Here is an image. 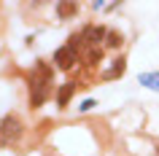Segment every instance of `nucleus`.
<instances>
[{
	"label": "nucleus",
	"instance_id": "7ed1b4c3",
	"mask_svg": "<svg viewBox=\"0 0 159 156\" xmlns=\"http://www.w3.org/2000/svg\"><path fill=\"white\" fill-rule=\"evenodd\" d=\"M105 35H108V27H102V25H86L81 30V38H84V43L89 49H102Z\"/></svg>",
	"mask_w": 159,
	"mask_h": 156
},
{
	"label": "nucleus",
	"instance_id": "1a4fd4ad",
	"mask_svg": "<svg viewBox=\"0 0 159 156\" xmlns=\"http://www.w3.org/2000/svg\"><path fill=\"white\" fill-rule=\"evenodd\" d=\"M121 43H124V38H121V33H116V30H108V35H105V49H121Z\"/></svg>",
	"mask_w": 159,
	"mask_h": 156
},
{
	"label": "nucleus",
	"instance_id": "f257e3e1",
	"mask_svg": "<svg viewBox=\"0 0 159 156\" xmlns=\"http://www.w3.org/2000/svg\"><path fill=\"white\" fill-rule=\"evenodd\" d=\"M22 135H25V124H22L19 116L8 113V116L0 118V148H8L14 143H19Z\"/></svg>",
	"mask_w": 159,
	"mask_h": 156
},
{
	"label": "nucleus",
	"instance_id": "f8f14e48",
	"mask_svg": "<svg viewBox=\"0 0 159 156\" xmlns=\"http://www.w3.org/2000/svg\"><path fill=\"white\" fill-rule=\"evenodd\" d=\"M94 105H97L94 100H84V102H81V110H84V113H86V110H92Z\"/></svg>",
	"mask_w": 159,
	"mask_h": 156
},
{
	"label": "nucleus",
	"instance_id": "39448f33",
	"mask_svg": "<svg viewBox=\"0 0 159 156\" xmlns=\"http://www.w3.org/2000/svg\"><path fill=\"white\" fill-rule=\"evenodd\" d=\"M75 16H78V3H73V0H59L57 3V19L67 22V19H75Z\"/></svg>",
	"mask_w": 159,
	"mask_h": 156
},
{
	"label": "nucleus",
	"instance_id": "20e7f679",
	"mask_svg": "<svg viewBox=\"0 0 159 156\" xmlns=\"http://www.w3.org/2000/svg\"><path fill=\"white\" fill-rule=\"evenodd\" d=\"M75 62H78V51H73L70 46H59V49L54 51V67H57V70H62V73L73 70Z\"/></svg>",
	"mask_w": 159,
	"mask_h": 156
},
{
	"label": "nucleus",
	"instance_id": "9b49d317",
	"mask_svg": "<svg viewBox=\"0 0 159 156\" xmlns=\"http://www.w3.org/2000/svg\"><path fill=\"white\" fill-rule=\"evenodd\" d=\"M65 46H70L73 51H81V49L86 46V43H84V38H81V33H73L70 38H67V43H65Z\"/></svg>",
	"mask_w": 159,
	"mask_h": 156
},
{
	"label": "nucleus",
	"instance_id": "0eeeda50",
	"mask_svg": "<svg viewBox=\"0 0 159 156\" xmlns=\"http://www.w3.org/2000/svg\"><path fill=\"white\" fill-rule=\"evenodd\" d=\"M124 70H127V59L124 57H116L113 62H111V67L102 73V81H113V78H121L124 75Z\"/></svg>",
	"mask_w": 159,
	"mask_h": 156
},
{
	"label": "nucleus",
	"instance_id": "6e6552de",
	"mask_svg": "<svg viewBox=\"0 0 159 156\" xmlns=\"http://www.w3.org/2000/svg\"><path fill=\"white\" fill-rule=\"evenodd\" d=\"M102 57H105V51H102V49H86L84 65H86V67H97V65L102 62Z\"/></svg>",
	"mask_w": 159,
	"mask_h": 156
},
{
	"label": "nucleus",
	"instance_id": "9d476101",
	"mask_svg": "<svg viewBox=\"0 0 159 156\" xmlns=\"http://www.w3.org/2000/svg\"><path fill=\"white\" fill-rule=\"evenodd\" d=\"M138 81L143 83V86H148V89L159 91V73H140V78Z\"/></svg>",
	"mask_w": 159,
	"mask_h": 156
},
{
	"label": "nucleus",
	"instance_id": "423d86ee",
	"mask_svg": "<svg viewBox=\"0 0 159 156\" xmlns=\"http://www.w3.org/2000/svg\"><path fill=\"white\" fill-rule=\"evenodd\" d=\"M75 86H78L75 81H67V83H62V86L57 89V108H59V110H62V108H67L70 97L75 94Z\"/></svg>",
	"mask_w": 159,
	"mask_h": 156
},
{
	"label": "nucleus",
	"instance_id": "f03ea898",
	"mask_svg": "<svg viewBox=\"0 0 159 156\" xmlns=\"http://www.w3.org/2000/svg\"><path fill=\"white\" fill-rule=\"evenodd\" d=\"M27 83H30V108L35 110V108H41L43 102H46V97H49V83H51V81L33 73Z\"/></svg>",
	"mask_w": 159,
	"mask_h": 156
}]
</instances>
